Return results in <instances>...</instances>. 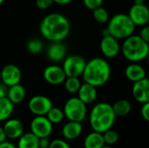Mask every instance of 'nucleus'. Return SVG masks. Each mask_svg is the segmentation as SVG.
I'll list each match as a JSON object with an SVG mask.
<instances>
[{
	"label": "nucleus",
	"instance_id": "20e7f679",
	"mask_svg": "<svg viewBox=\"0 0 149 148\" xmlns=\"http://www.w3.org/2000/svg\"><path fill=\"white\" fill-rule=\"evenodd\" d=\"M122 54L131 63H138L147 58L149 52V44L145 42L140 35H134L124 39Z\"/></svg>",
	"mask_w": 149,
	"mask_h": 148
},
{
	"label": "nucleus",
	"instance_id": "f3484780",
	"mask_svg": "<svg viewBox=\"0 0 149 148\" xmlns=\"http://www.w3.org/2000/svg\"><path fill=\"white\" fill-rule=\"evenodd\" d=\"M78 98L83 101L86 105H90L93 103L97 99V87L84 82L81 84L79 90Z\"/></svg>",
	"mask_w": 149,
	"mask_h": 148
},
{
	"label": "nucleus",
	"instance_id": "79ce46f5",
	"mask_svg": "<svg viewBox=\"0 0 149 148\" xmlns=\"http://www.w3.org/2000/svg\"><path fill=\"white\" fill-rule=\"evenodd\" d=\"M101 148H112V147H111V146H110V145L105 144V145H104V146H103Z\"/></svg>",
	"mask_w": 149,
	"mask_h": 148
},
{
	"label": "nucleus",
	"instance_id": "6e6552de",
	"mask_svg": "<svg viewBox=\"0 0 149 148\" xmlns=\"http://www.w3.org/2000/svg\"><path fill=\"white\" fill-rule=\"evenodd\" d=\"M53 124L46 116H35L30 125L31 132L39 139L49 137L53 129Z\"/></svg>",
	"mask_w": 149,
	"mask_h": 148
},
{
	"label": "nucleus",
	"instance_id": "393cba45",
	"mask_svg": "<svg viewBox=\"0 0 149 148\" xmlns=\"http://www.w3.org/2000/svg\"><path fill=\"white\" fill-rule=\"evenodd\" d=\"M65 89L68 93L75 94L79 92L81 82L79 79V77H67L64 82Z\"/></svg>",
	"mask_w": 149,
	"mask_h": 148
},
{
	"label": "nucleus",
	"instance_id": "39448f33",
	"mask_svg": "<svg viewBox=\"0 0 149 148\" xmlns=\"http://www.w3.org/2000/svg\"><path fill=\"white\" fill-rule=\"evenodd\" d=\"M107 23L110 35L117 39H126L132 36L136 27L128 14L125 13H118L113 16Z\"/></svg>",
	"mask_w": 149,
	"mask_h": 148
},
{
	"label": "nucleus",
	"instance_id": "1a4fd4ad",
	"mask_svg": "<svg viewBox=\"0 0 149 148\" xmlns=\"http://www.w3.org/2000/svg\"><path fill=\"white\" fill-rule=\"evenodd\" d=\"M52 107V100L44 95H35L28 102V108L35 116H45Z\"/></svg>",
	"mask_w": 149,
	"mask_h": 148
},
{
	"label": "nucleus",
	"instance_id": "9b49d317",
	"mask_svg": "<svg viewBox=\"0 0 149 148\" xmlns=\"http://www.w3.org/2000/svg\"><path fill=\"white\" fill-rule=\"evenodd\" d=\"M43 76L45 80L52 85H58L63 84L67 78L63 67L58 65H48L44 70Z\"/></svg>",
	"mask_w": 149,
	"mask_h": 148
},
{
	"label": "nucleus",
	"instance_id": "c756f323",
	"mask_svg": "<svg viewBox=\"0 0 149 148\" xmlns=\"http://www.w3.org/2000/svg\"><path fill=\"white\" fill-rule=\"evenodd\" d=\"M49 148H71L70 145L62 139H56L51 141Z\"/></svg>",
	"mask_w": 149,
	"mask_h": 148
},
{
	"label": "nucleus",
	"instance_id": "c85d7f7f",
	"mask_svg": "<svg viewBox=\"0 0 149 148\" xmlns=\"http://www.w3.org/2000/svg\"><path fill=\"white\" fill-rule=\"evenodd\" d=\"M103 137H104V140H105V144L107 145H113L115 144L118 140H119V134L116 131L109 129L107 131H106L105 133H103Z\"/></svg>",
	"mask_w": 149,
	"mask_h": 148
},
{
	"label": "nucleus",
	"instance_id": "2eb2a0df",
	"mask_svg": "<svg viewBox=\"0 0 149 148\" xmlns=\"http://www.w3.org/2000/svg\"><path fill=\"white\" fill-rule=\"evenodd\" d=\"M5 135L10 140H18L24 133V125L21 120L17 119H8L3 126Z\"/></svg>",
	"mask_w": 149,
	"mask_h": 148
},
{
	"label": "nucleus",
	"instance_id": "9d476101",
	"mask_svg": "<svg viewBox=\"0 0 149 148\" xmlns=\"http://www.w3.org/2000/svg\"><path fill=\"white\" fill-rule=\"evenodd\" d=\"M22 79V72L18 66L14 64H8L1 70V82L10 87L20 84Z\"/></svg>",
	"mask_w": 149,
	"mask_h": 148
},
{
	"label": "nucleus",
	"instance_id": "423d86ee",
	"mask_svg": "<svg viewBox=\"0 0 149 148\" xmlns=\"http://www.w3.org/2000/svg\"><path fill=\"white\" fill-rule=\"evenodd\" d=\"M65 117L70 121L82 122L87 113L86 105L78 97H72L66 100L64 106Z\"/></svg>",
	"mask_w": 149,
	"mask_h": 148
},
{
	"label": "nucleus",
	"instance_id": "6ab92c4d",
	"mask_svg": "<svg viewBox=\"0 0 149 148\" xmlns=\"http://www.w3.org/2000/svg\"><path fill=\"white\" fill-rule=\"evenodd\" d=\"M82 131L83 126L81 122L69 120L62 128V135L66 140H73L79 137V135L82 133Z\"/></svg>",
	"mask_w": 149,
	"mask_h": 148
},
{
	"label": "nucleus",
	"instance_id": "37998d69",
	"mask_svg": "<svg viewBox=\"0 0 149 148\" xmlns=\"http://www.w3.org/2000/svg\"><path fill=\"white\" fill-rule=\"evenodd\" d=\"M147 60H148V64H149V52H148V57H147V58H146Z\"/></svg>",
	"mask_w": 149,
	"mask_h": 148
},
{
	"label": "nucleus",
	"instance_id": "58836bf2",
	"mask_svg": "<svg viewBox=\"0 0 149 148\" xmlns=\"http://www.w3.org/2000/svg\"><path fill=\"white\" fill-rule=\"evenodd\" d=\"M53 3H56L58 4H60V5H65V4H68L70 3L72 0H52Z\"/></svg>",
	"mask_w": 149,
	"mask_h": 148
},
{
	"label": "nucleus",
	"instance_id": "a211bd4d",
	"mask_svg": "<svg viewBox=\"0 0 149 148\" xmlns=\"http://www.w3.org/2000/svg\"><path fill=\"white\" fill-rule=\"evenodd\" d=\"M125 76L129 81L134 83L146 78L147 72H146L145 68L140 64L132 63L126 67Z\"/></svg>",
	"mask_w": 149,
	"mask_h": 148
},
{
	"label": "nucleus",
	"instance_id": "aec40b11",
	"mask_svg": "<svg viewBox=\"0 0 149 148\" xmlns=\"http://www.w3.org/2000/svg\"><path fill=\"white\" fill-rule=\"evenodd\" d=\"M25 95H26L25 89H24V87L22 85H20V84L14 85H12V86L8 87L7 98H8L14 105H17V104L21 103V102L24 99Z\"/></svg>",
	"mask_w": 149,
	"mask_h": 148
},
{
	"label": "nucleus",
	"instance_id": "7c9ffc66",
	"mask_svg": "<svg viewBox=\"0 0 149 148\" xmlns=\"http://www.w3.org/2000/svg\"><path fill=\"white\" fill-rule=\"evenodd\" d=\"M103 1L104 0H83V3L87 9L93 10L94 9L102 6Z\"/></svg>",
	"mask_w": 149,
	"mask_h": 148
},
{
	"label": "nucleus",
	"instance_id": "f03ea898",
	"mask_svg": "<svg viewBox=\"0 0 149 148\" xmlns=\"http://www.w3.org/2000/svg\"><path fill=\"white\" fill-rule=\"evenodd\" d=\"M111 77V66L103 58L96 57L86 62L82 74L84 82L95 87L106 85Z\"/></svg>",
	"mask_w": 149,
	"mask_h": 148
},
{
	"label": "nucleus",
	"instance_id": "cd10ccee",
	"mask_svg": "<svg viewBox=\"0 0 149 148\" xmlns=\"http://www.w3.org/2000/svg\"><path fill=\"white\" fill-rule=\"evenodd\" d=\"M26 48L29 52L32 54H38L42 51L44 48L43 42L38 38H32L30 39L26 44Z\"/></svg>",
	"mask_w": 149,
	"mask_h": 148
},
{
	"label": "nucleus",
	"instance_id": "b1692460",
	"mask_svg": "<svg viewBox=\"0 0 149 148\" xmlns=\"http://www.w3.org/2000/svg\"><path fill=\"white\" fill-rule=\"evenodd\" d=\"M112 106L116 117L127 116L131 112L132 109L131 103L127 99H120L116 101Z\"/></svg>",
	"mask_w": 149,
	"mask_h": 148
},
{
	"label": "nucleus",
	"instance_id": "dca6fc26",
	"mask_svg": "<svg viewBox=\"0 0 149 148\" xmlns=\"http://www.w3.org/2000/svg\"><path fill=\"white\" fill-rule=\"evenodd\" d=\"M47 58L52 62H60L65 59L66 55V47L61 41L52 42L46 51Z\"/></svg>",
	"mask_w": 149,
	"mask_h": 148
},
{
	"label": "nucleus",
	"instance_id": "c03bdc74",
	"mask_svg": "<svg viewBox=\"0 0 149 148\" xmlns=\"http://www.w3.org/2000/svg\"><path fill=\"white\" fill-rule=\"evenodd\" d=\"M3 2H4V0H0V5H1Z\"/></svg>",
	"mask_w": 149,
	"mask_h": 148
},
{
	"label": "nucleus",
	"instance_id": "ddd939ff",
	"mask_svg": "<svg viewBox=\"0 0 149 148\" xmlns=\"http://www.w3.org/2000/svg\"><path fill=\"white\" fill-rule=\"evenodd\" d=\"M100 51L107 58H113L118 56L120 51L119 39L108 35L102 38L100 41Z\"/></svg>",
	"mask_w": 149,
	"mask_h": 148
},
{
	"label": "nucleus",
	"instance_id": "4c0bfd02",
	"mask_svg": "<svg viewBox=\"0 0 149 148\" xmlns=\"http://www.w3.org/2000/svg\"><path fill=\"white\" fill-rule=\"evenodd\" d=\"M7 139L6 135H5V133H4V130L3 128V126H0V143L5 141Z\"/></svg>",
	"mask_w": 149,
	"mask_h": 148
},
{
	"label": "nucleus",
	"instance_id": "473e14b6",
	"mask_svg": "<svg viewBox=\"0 0 149 148\" xmlns=\"http://www.w3.org/2000/svg\"><path fill=\"white\" fill-rule=\"evenodd\" d=\"M140 37L148 44H149V25L146 24L142 26L141 31H140Z\"/></svg>",
	"mask_w": 149,
	"mask_h": 148
},
{
	"label": "nucleus",
	"instance_id": "a18cd8bd",
	"mask_svg": "<svg viewBox=\"0 0 149 148\" xmlns=\"http://www.w3.org/2000/svg\"><path fill=\"white\" fill-rule=\"evenodd\" d=\"M0 83H1V70H0Z\"/></svg>",
	"mask_w": 149,
	"mask_h": 148
},
{
	"label": "nucleus",
	"instance_id": "e433bc0d",
	"mask_svg": "<svg viewBox=\"0 0 149 148\" xmlns=\"http://www.w3.org/2000/svg\"><path fill=\"white\" fill-rule=\"evenodd\" d=\"M0 148H17V147L16 145H14L12 142L5 140V141L0 143Z\"/></svg>",
	"mask_w": 149,
	"mask_h": 148
},
{
	"label": "nucleus",
	"instance_id": "bb28decb",
	"mask_svg": "<svg viewBox=\"0 0 149 148\" xmlns=\"http://www.w3.org/2000/svg\"><path fill=\"white\" fill-rule=\"evenodd\" d=\"M93 17L96 22L99 24H106L109 21V13L108 11L103 8L102 6H100L93 10Z\"/></svg>",
	"mask_w": 149,
	"mask_h": 148
},
{
	"label": "nucleus",
	"instance_id": "412c9836",
	"mask_svg": "<svg viewBox=\"0 0 149 148\" xmlns=\"http://www.w3.org/2000/svg\"><path fill=\"white\" fill-rule=\"evenodd\" d=\"M17 148H38L39 138L33 134L31 132L24 133L17 141Z\"/></svg>",
	"mask_w": 149,
	"mask_h": 148
},
{
	"label": "nucleus",
	"instance_id": "5701e85b",
	"mask_svg": "<svg viewBox=\"0 0 149 148\" xmlns=\"http://www.w3.org/2000/svg\"><path fill=\"white\" fill-rule=\"evenodd\" d=\"M14 110V104L7 98L0 99V122L10 119Z\"/></svg>",
	"mask_w": 149,
	"mask_h": 148
},
{
	"label": "nucleus",
	"instance_id": "ea45409f",
	"mask_svg": "<svg viewBox=\"0 0 149 148\" xmlns=\"http://www.w3.org/2000/svg\"><path fill=\"white\" fill-rule=\"evenodd\" d=\"M102 35H103V37L110 35V32H109V30H108V28H107H107H105V29L102 31Z\"/></svg>",
	"mask_w": 149,
	"mask_h": 148
},
{
	"label": "nucleus",
	"instance_id": "a878e982",
	"mask_svg": "<svg viewBox=\"0 0 149 148\" xmlns=\"http://www.w3.org/2000/svg\"><path fill=\"white\" fill-rule=\"evenodd\" d=\"M45 116L52 124H59L63 121L65 118L64 111L58 107H53V106L50 109V111L47 113Z\"/></svg>",
	"mask_w": 149,
	"mask_h": 148
},
{
	"label": "nucleus",
	"instance_id": "49530a36",
	"mask_svg": "<svg viewBox=\"0 0 149 148\" xmlns=\"http://www.w3.org/2000/svg\"><path fill=\"white\" fill-rule=\"evenodd\" d=\"M38 148H44V147H38Z\"/></svg>",
	"mask_w": 149,
	"mask_h": 148
},
{
	"label": "nucleus",
	"instance_id": "4be33fe9",
	"mask_svg": "<svg viewBox=\"0 0 149 148\" xmlns=\"http://www.w3.org/2000/svg\"><path fill=\"white\" fill-rule=\"evenodd\" d=\"M105 145L103 133L99 132H92L84 140L85 148H101Z\"/></svg>",
	"mask_w": 149,
	"mask_h": 148
},
{
	"label": "nucleus",
	"instance_id": "72a5a7b5",
	"mask_svg": "<svg viewBox=\"0 0 149 148\" xmlns=\"http://www.w3.org/2000/svg\"><path fill=\"white\" fill-rule=\"evenodd\" d=\"M141 113L142 118L146 121L149 122V101L142 104V106L141 109Z\"/></svg>",
	"mask_w": 149,
	"mask_h": 148
},
{
	"label": "nucleus",
	"instance_id": "f257e3e1",
	"mask_svg": "<svg viewBox=\"0 0 149 148\" xmlns=\"http://www.w3.org/2000/svg\"><path fill=\"white\" fill-rule=\"evenodd\" d=\"M70 30L71 24L67 17L57 12L45 16L39 24L40 33L51 42L64 40L69 35Z\"/></svg>",
	"mask_w": 149,
	"mask_h": 148
},
{
	"label": "nucleus",
	"instance_id": "7ed1b4c3",
	"mask_svg": "<svg viewBox=\"0 0 149 148\" xmlns=\"http://www.w3.org/2000/svg\"><path fill=\"white\" fill-rule=\"evenodd\" d=\"M115 120L116 115L112 105L106 102L96 104L92 108L89 115V122L92 129L101 133L111 129L115 123Z\"/></svg>",
	"mask_w": 149,
	"mask_h": 148
},
{
	"label": "nucleus",
	"instance_id": "c9c22d12",
	"mask_svg": "<svg viewBox=\"0 0 149 148\" xmlns=\"http://www.w3.org/2000/svg\"><path fill=\"white\" fill-rule=\"evenodd\" d=\"M51 141L49 140L48 137L46 138H41L39 139V147H44V148H49Z\"/></svg>",
	"mask_w": 149,
	"mask_h": 148
},
{
	"label": "nucleus",
	"instance_id": "2f4dec72",
	"mask_svg": "<svg viewBox=\"0 0 149 148\" xmlns=\"http://www.w3.org/2000/svg\"><path fill=\"white\" fill-rule=\"evenodd\" d=\"M52 3V0H36V5L39 10H47Z\"/></svg>",
	"mask_w": 149,
	"mask_h": 148
},
{
	"label": "nucleus",
	"instance_id": "f8f14e48",
	"mask_svg": "<svg viewBox=\"0 0 149 148\" xmlns=\"http://www.w3.org/2000/svg\"><path fill=\"white\" fill-rule=\"evenodd\" d=\"M128 16L135 26H144L149 23V8L145 4H133Z\"/></svg>",
	"mask_w": 149,
	"mask_h": 148
},
{
	"label": "nucleus",
	"instance_id": "a19ab883",
	"mask_svg": "<svg viewBox=\"0 0 149 148\" xmlns=\"http://www.w3.org/2000/svg\"><path fill=\"white\" fill-rule=\"evenodd\" d=\"M145 0H134V4H142L144 3Z\"/></svg>",
	"mask_w": 149,
	"mask_h": 148
},
{
	"label": "nucleus",
	"instance_id": "0eeeda50",
	"mask_svg": "<svg viewBox=\"0 0 149 148\" xmlns=\"http://www.w3.org/2000/svg\"><path fill=\"white\" fill-rule=\"evenodd\" d=\"M86 65V59L79 55H71L65 58L63 62V69L67 77L82 76Z\"/></svg>",
	"mask_w": 149,
	"mask_h": 148
},
{
	"label": "nucleus",
	"instance_id": "4468645a",
	"mask_svg": "<svg viewBox=\"0 0 149 148\" xmlns=\"http://www.w3.org/2000/svg\"><path fill=\"white\" fill-rule=\"evenodd\" d=\"M134 99L139 103L144 104L149 101V79L147 77L134 83L132 87Z\"/></svg>",
	"mask_w": 149,
	"mask_h": 148
},
{
	"label": "nucleus",
	"instance_id": "f704fd0d",
	"mask_svg": "<svg viewBox=\"0 0 149 148\" xmlns=\"http://www.w3.org/2000/svg\"><path fill=\"white\" fill-rule=\"evenodd\" d=\"M7 93H8V86H6L4 84L1 82L0 83V99L7 97Z\"/></svg>",
	"mask_w": 149,
	"mask_h": 148
}]
</instances>
